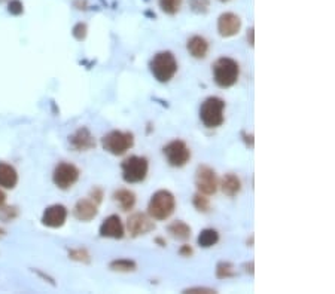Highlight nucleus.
Listing matches in <instances>:
<instances>
[{
	"label": "nucleus",
	"instance_id": "obj_1",
	"mask_svg": "<svg viewBox=\"0 0 335 294\" xmlns=\"http://www.w3.org/2000/svg\"><path fill=\"white\" fill-rule=\"evenodd\" d=\"M176 210V198L170 190H158L155 192L148 204V214L152 220L164 222L170 218Z\"/></svg>",
	"mask_w": 335,
	"mask_h": 294
},
{
	"label": "nucleus",
	"instance_id": "obj_2",
	"mask_svg": "<svg viewBox=\"0 0 335 294\" xmlns=\"http://www.w3.org/2000/svg\"><path fill=\"white\" fill-rule=\"evenodd\" d=\"M225 101L219 97H209L200 106V120L206 128H219L225 122Z\"/></svg>",
	"mask_w": 335,
	"mask_h": 294
},
{
	"label": "nucleus",
	"instance_id": "obj_3",
	"mask_svg": "<svg viewBox=\"0 0 335 294\" xmlns=\"http://www.w3.org/2000/svg\"><path fill=\"white\" fill-rule=\"evenodd\" d=\"M240 76V65L232 58L222 57L213 64V79L219 88L227 89L237 83Z\"/></svg>",
	"mask_w": 335,
	"mask_h": 294
},
{
	"label": "nucleus",
	"instance_id": "obj_4",
	"mask_svg": "<svg viewBox=\"0 0 335 294\" xmlns=\"http://www.w3.org/2000/svg\"><path fill=\"white\" fill-rule=\"evenodd\" d=\"M149 68L152 76L161 82V83H167L170 82L175 75L177 73V61L176 57L173 55V52L170 51H162L154 55V58L149 63Z\"/></svg>",
	"mask_w": 335,
	"mask_h": 294
},
{
	"label": "nucleus",
	"instance_id": "obj_5",
	"mask_svg": "<svg viewBox=\"0 0 335 294\" xmlns=\"http://www.w3.org/2000/svg\"><path fill=\"white\" fill-rule=\"evenodd\" d=\"M102 146L107 153L123 156L134 146V135L128 131H110L102 138Z\"/></svg>",
	"mask_w": 335,
	"mask_h": 294
},
{
	"label": "nucleus",
	"instance_id": "obj_6",
	"mask_svg": "<svg viewBox=\"0 0 335 294\" xmlns=\"http://www.w3.org/2000/svg\"><path fill=\"white\" fill-rule=\"evenodd\" d=\"M123 179L125 183L136 184L146 179L149 171V161L143 156H130L121 163Z\"/></svg>",
	"mask_w": 335,
	"mask_h": 294
},
{
	"label": "nucleus",
	"instance_id": "obj_7",
	"mask_svg": "<svg viewBox=\"0 0 335 294\" xmlns=\"http://www.w3.org/2000/svg\"><path fill=\"white\" fill-rule=\"evenodd\" d=\"M162 153H164L167 162H169V165H172L175 168L185 166L191 159L189 147L182 140H173L170 143H167L162 147Z\"/></svg>",
	"mask_w": 335,
	"mask_h": 294
},
{
	"label": "nucleus",
	"instance_id": "obj_8",
	"mask_svg": "<svg viewBox=\"0 0 335 294\" xmlns=\"http://www.w3.org/2000/svg\"><path fill=\"white\" fill-rule=\"evenodd\" d=\"M78 180H79V169L73 163L61 162L55 166L54 174H53V181L58 189L67 190Z\"/></svg>",
	"mask_w": 335,
	"mask_h": 294
},
{
	"label": "nucleus",
	"instance_id": "obj_9",
	"mask_svg": "<svg viewBox=\"0 0 335 294\" xmlns=\"http://www.w3.org/2000/svg\"><path fill=\"white\" fill-rule=\"evenodd\" d=\"M195 186L200 193L203 195H214L218 190V176L214 173V169L209 165H198L195 171Z\"/></svg>",
	"mask_w": 335,
	"mask_h": 294
},
{
	"label": "nucleus",
	"instance_id": "obj_10",
	"mask_svg": "<svg viewBox=\"0 0 335 294\" xmlns=\"http://www.w3.org/2000/svg\"><path fill=\"white\" fill-rule=\"evenodd\" d=\"M127 230L131 238H137L155 230V223L152 222V217L143 212H134L127 220Z\"/></svg>",
	"mask_w": 335,
	"mask_h": 294
},
{
	"label": "nucleus",
	"instance_id": "obj_11",
	"mask_svg": "<svg viewBox=\"0 0 335 294\" xmlns=\"http://www.w3.org/2000/svg\"><path fill=\"white\" fill-rule=\"evenodd\" d=\"M66 218H67V208L64 205H61V204H55V205L48 207L43 211L42 223L46 228L57 229V228H61L66 223Z\"/></svg>",
	"mask_w": 335,
	"mask_h": 294
},
{
	"label": "nucleus",
	"instance_id": "obj_12",
	"mask_svg": "<svg viewBox=\"0 0 335 294\" xmlns=\"http://www.w3.org/2000/svg\"><path fill=\"white\" fill-rule=\"evenodd\" d=\"M242 29V19L232 12H225L218 18V32L222 37H232Z\"/></svg>",
	"mask_w": 335,
	"mask_h": 294
},
{
	"label": "nucleus",
	"instance_id": "obj_13",
	"mask_svg": "<svg viewBox=\"0 0 335 294\" xmlns=\"http://www.w3.org/2000/svg\"><path fill=\"white\" fill-rule=\"evenodd\" d=\"M124 235H125V229H124V225L121 222V218H119V215L112 214L103 220V223L100 226V236L121 239L124 238Z\"/></svg>",
	"mask_w": 335,
	"mask_h": 294
},
{
	"label": "nucleus",
	"instance_id": "obj_14",
	"mask_svg": "<svg viewBox=\"0 0 335 294\" xmlns=\"http://www.w3.org/2000/svg\"><path fill=\"white\" fill-rule=\"evenodd\" d=\"M69 143L76 152H87L95 147V140L91 135L89 130L82 127L69 137Z\"/></svg>",
	"mask_w": 335,
	"mask_h": 294
},
{
	"label": "nucleus",
	"instance_id": "obj_15",
	"mask_svg": "<svg viewBox=\"0 0 335 294\" xmlns=\"http://www.w3.org/2000/svg\"><path fill=\"white\" fill-rule=\"evenodd\" d=\"M99 212V205L92 199H79L73 208V214L81 222H91Z\"/></svg>",
	"mask_w": 335,
	"mask_h": 294
},
{
	"label": "nucleus",
	"instance_id": "obj_16",
	"mask_svg": "<svg viewBox=\"0 0 335 294\" xmlns=\"http://www.w3.org/2000/svg\"><path fill=\"white\" fill-rule=\"evenodd\" d=\"M186 49L189 55L195 60H204L209 54V42L203 36H193L186 42Z\"/></svg>",
	"mask_w": 335,
	"mask_h": 294
},
{
	"label": "nucleus",
	"instance_id": "obj_17",
	"mask_svg": "<svg viewBox=\"0 0 335 294\" xmlns=\"http://www.w3.org/2000/svg\"><path fill=\"white\" fill-rule=\"evenodd\" d=\"M18 183L17 169L5 162H0V186L5 189H14Z\"/></svg>",
	"mask_w": 335,
	"mask_h": 294
},
{
	"label": "nucleus",
	"instance_id": "obj_18",
	"mask_svg": "<svg viewBox=\"0 0 335 294\" xmlns=\"http://www.w3.org/2000/svg\"><path fill=\"white\" fill-rule=\"evenodd\" d=\"M113 199L119 207H121L123 211H130L136 205V195L134 192L128 189H118L113 193Z\"/></svg>",
	"mask_w": 335,
	"mask_h": 294
},
{
	"label": "nucleus",
	"instance_id": "obj_19",
	"mask_svg": "<svg viewBox=\"0 0 335 294\" xmlns=\"http://www.w3.org/2000/svg\"><path fill=\"white\" fill-rule=\"evenodd\" d=\"M221 189H222V192L227 196H229V198H234V196H237L238 193H240V190H242V180L238 179L235 174L228 173L222 179Z\"/></svg>",
	"mask_w": 335,
	"mask_h": 294
},
{
	"label": "nucleus",
	"instance_id": "obj_20",
	"mask_svg": "<svg viewBox=\"0 0 335 294\" xmlns=\"http://www.w3.org/2000/svg\"><path fill=\"white\" fill-rule=\"evenodd\" d=\"M167 232L177 241H188L191 238V233H193V229L185 222H182V220H176V222L167 226Z\"/></svg>",
	"mask_w": 335,
	"mask_h": 294
},
{
	"label": "nucleus",
	"instance_id": "obj_21",
	"mask_svg": "<svg viewBox=\"0 0 335 294\" xmlns=\"http://www.w3.org/2000/svg\"><path fill=\"white\" fill-rule=\"evenodd\" d=\"M197 242L201 248H210L219 242V233L214 229H204L197 238Z\"/></svg>",
	"mask_w": 335,
	"mask_h": 294
},
{
	"label": "nucleus",
	"instance_id": "obj_22",
	"mask_svg": "<svg viewBox=\"0 0 335 294\" xmlns=\"http://www.w3.org/2000/svg\"><path fill=\"white\" fill-rule=\"evenodd\" d=\"M109 269L113 272H121V274H130L137 269V263L130 259H118L109 263Z\"/></svg>",
	"mask_w": 335,
	"mask_h": 294
},
{
	"label": "nucleus",
	"instance_id": "obj_23",
	"mask_svg": "<svg viewBox=\"0 0 335 294\" xmlns=\"http://www.w3.org/2000/svg\"><path fill=\"white\" fill-rule=\"evenodd\" d=\"M237 275L235 267L232 263L229 261H221L216 266V277L219 279H228V278H234Z\"/></svg>",
	"mask_w": 335,
	"mask_h": 294
},
{
	"label": "nucleus",
	"instance_id": "obj_24",
	"mask_svg": "<svg viewBox=\"0 0 335 294\" xmlns=\"http://www.w3.org/2000/svg\"><path fill=\"white\" fill-rule=\"evenodd\" d=\"M158 3H159V8L164 14L176 15L182 8L183 0H158Z\"/></svg>",
	"mask_w": 335,
	"mask_h": 294
},
{
	"label": "nucleus",
	"instance_id": "obj_25",
	"mask_svg": "<svg viewBox=\"0 0 335 294\" xmlns=\"http://www.w3.org/2000/svg\"><path fill=\"white\" fill-rule=\"evenodd\" d=\"M193 204L195 207L197 211L200 212H209L210 211V201L207 198V195H203V193H195L194 198H193Z\"/></svg>",
	"mask_w": 335,
	"mask_h": 294
},
{
	"label": "nucleus",
	"instance_id": "obj_26",
	"mask_svg": "<svg viewBox=\"0 0 335 294\" xmlns=\"http://www.w3.org/2000/svg\"><path fill=\"white\" fill-rule=\"evenodd\" d=\"M189 6L194 14L204 15L210 9V0H189Z\"/></svg>",
	"mask_w": 335,
	"mask_h": 294
},
{
	"label": "nucleus",
	"instance_id": "obj_27",
	"mask_svg": "<svg viewBox=\"0 0 335 294\" xmlns=\"http://www.w3.org/2000/svg\"><path fill=\"white\" fill-rule=\"evenodd\" d=\"M69 257H70L71 260L82 261V263H89V260H91V257H89L88 251H87V250H84V248L71 250V251L69 253Z\"/></svg>",
	"mask_w": 335,
	"mask_h": 294
},
{
	"label": "nucleus",
	"instance_id": "obj_28",
	"mask_svg": "<svg viewBox=\"0 0 335 294\" xmlns=\"http://www.w3.org/2000/svg\"><path fill=\"white\" fill-rule=\"evenodd\" d=\"M87 24L85 22H78L76 26L73 27V30H71V33H73V36H75V39L76 40H84L85 37H87Z\"/></svg>",
	"mask_w": 335,
	"mask_h": 294
},
{
	"label": "nucleus",
	"instance_id": "obj_29",
	"mask_svg": "<svg viewBox=\"0 0 335 294\" xmlns=\"http://www.w3.org/2000/svg\"><path fill=\"white\" fill-rule=\"evenodd\" d=\"M182 293L185 294H216V290L209 288V287H191V288H185Z\"/></svg>",
	"mask_w": 335,
	"mask_h": 294
},
{
	"label": "nucleus",
	"instance_id": "obj_30",
	"mask_svg": "<svg viewBox=\"0 0 335 294\" xmlns=\"http://www.w3.org/2000/svg\"><path fill=\"white\" fill-rule=\"evenodd\" d=\"M8 12L11 15H21L24 12V6L22 3L19 2V0H11V2L8 3Z\"/></svg>",
	"mask_w": 335,
	"mask_h": 294
},
{
	"label": "nucleus",
	"instance_id": "obj_31",
	"mask_svg": "<svg viewBox=\"0 0 335 294\" xmlns=\"http://www.w3.org/2000/svg\"><path fill=\"white\" fill-rule=\"evenodd\" d=\"M89 198H91L95 204H97V205H100L102 201H103V190H102L100 187H94V189L91 190Z\"/></svg>",
	"mask_w": 335,
	"mask_h": 294
},
{
	"label": "nucleus",
	"instance_id": "obj_32",
	"mask_svg": "<svg viewBox=\"0 0 335 294\" xmlns=\"http://www.w3.org/2000/svg\"><path fill=\"white\" fill-rule=\"evenodd\" d=\"M0 212H5V215H0L3 220H12V218H15V217H17V214H18L17 208H14V207L0 208Z\"/></svg>",
	"mask_w": 335,
	"mask_h": 294
},
{
	"label": "nucleus",
	"instance_id": "obj_33",
	"mask_svg": "<svg viewBox=\"0 0 335 294\" xmlns=\"http://www.w3.org/2000/svg\"><path fill=\"white\" fill-rule=\"evenodd\" d=\"M179 254L182 256V257H191L194 254V250L189 247V245H182L180 247V250H179Z\"/></svg>",
	"mask_w": 335,
	"mask_h": 294
},
{
	"label": "nucleus",
	"instance_id": "obj_34",
	"mask_svg": "<svg viewBox=\"0 0 335 294\" xmlns=\"http://www.w3.org/2000/svg\"><path fill=\"white\" fill-rule=\"evenodd\" d=\"M242 137H243V140L246 141V146L250 147V149H253V135H252V134L249 135V134H246V132L243 131V132H242Z\"/></svg>",
	"mask_w": 335,
	"mask_h": 294
},
{
	"label": "nucleus",
	"instance_id": "obj_35",
	"mask_svg": "<svg viewBox=\"0 0 335 294\" xmlns=\"http://www.w3.org/2000/svg\"><path fill=\"white\" fill-rule=\"evenodd\" d=\"M245 271L247 272V274H250V275H253L255 274V271H253V261H249V263H245Z\"/></svg>",
	"mask_w": 335,
	"mask_h": 294
},
{
	"label": "nucleus",
	"instance_id": "obj_36",
	"mask_svg": "<svg viewBox=\"0 0 335 294\" xmlns=\"http://www.w3.org/2000/svg\"><path fill=\"white\" fill-rule=\"evenodd\" d=\"M253 32H255V30H253V29H250V30H249V33H247V42H249V45H250L252 48L255 46V40H253V34H255V33H253Z\"/></svg>",
	"mask_w": 335,
	"mask_h": 294
},
{
	"label": "nucleus",
	"instance_id": "obj_37",
	"mask_svg": "<svg viewBox=\"0 0 335 294\" xmlns=\"http://www.w3.org/2000/svg\"><path fill=\"white\" fill-rule=\"evenodd\" d=\"M5 201H6V195H5L2 190H0V207H2V205L5 204Z\"/></svg>",
	"mask_w": 335,
	"mask_h": 294
},
{
	"label": "nucleus",
	"instance_id": "obj_38",
	"mask_svg": "<svg viewBox=\"0 0 335 294\" xmlns=\"http://www.w3.org/2000/svg\"><path fill=\"white\" fill-rule=\"evenodd\" d=\"M155 242H157V244H159V247H165V241H164L162 238H157V239H155Z\"/></svg>",
	"mask_w": 335,
	"mask_h": 294
},
{
	"label": "nucleus",
	"instance_id": "obj_39",
	"mask_svg": "<svg viewBox=\"0 0 335 294\" xmlns=\"http://www.w3.org/2000/svg\"><path fill=\"white\" fill-rule=\"evenodd\" d=\"M3 235H5V230H3V229H0V238H2Z\"/></svg>",
	"mask_w": 335,
	"mask_h": 294
},
{
	"label": "nucleus",
	"instance_id": "obj_40",
	"mask_svg": "<svg viewBox=\"0 0 335 294\" xmlns=\"http://www.w3.org/2000/svg\"><path fill=\"white\" fill-rule=\"evenodd\" d=\"M219 2H228V0H219Z\"/></svg>",
	"mask_w": 335,
	"mask_h": 294
}]
</instances>
